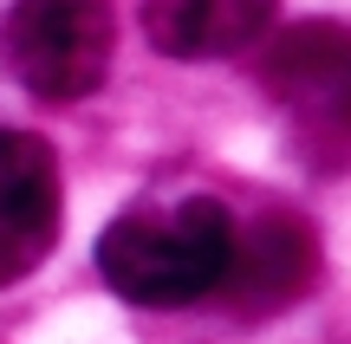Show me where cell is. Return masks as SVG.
Instances as JSON below:
<instances>
[{"instance_id": "277c9868", "label": "cell", "mask_w": 351, "mask_h": 344, "mask_svg": "<svg viewBox=\"0 0 351 344\" xmlns=\"http://www.w3.org/2000/svg\"><path fill=\"white\" fill-rule=\"evenodd\" d=\"M59 241V163L39 137L0 130V286L46 267Z\"/></svg>"}, {"instance_id": "7a4b0ae2", "label": "cell", "mask_w": 351, "mask_h": 344, "mask_svg": "<svg viewBox=\"0 0 351 344\" xmlns=\"http://www.w3.org/2000/svg\"><path fill=\"white\" fill-rule=\"evenodd\" d=\"M111 0H13L7 33H0L7 72L46 104H72L98 91L111 72Z\"/></svg>"}, {"instance_id": "3957f363", "label": "cell", "mask_w": 351, "mask_h": 344, "mask_svg": "<svg viewBox=\"0 0 351 344\" xmlns=\"http://www.w3.org/2000/svg\"><path fill=\"white\" fill-rule=\"evenodd\" d=\"M261 85L313 143H351V26L300 20L267 46Z\"/></svg>"}, {"instance_id": "5b68a950", "label": "cell", "mask_w": 351, "mask_h": 344, "mask_svg": "<svg viewBox=\"0 0 351 344\" xmlns=\"http://www.w3.org/2000/svg\"><path fill=\"white\" fill-rule=\"evenodd\" d=\"M319 280V241L300 215H254L247 228H234V254H228V306L267 319V312L306 299Z\"/></svg>"}, {"instance_id": "8992f818", "label": "cell", "mask_w": 351, "mask_h": 344, "mask_svg": "<svg viewBox=\"0 0 351 344\" xmlns=\"http://www.w3.org/2000/svg\"><path fill=\"white\" fill-rule=\"evenodd\" d=\"M280 0H143V33L163 59H228L274 26Z\"/></svg>"}, {"instance_id": "6da1fadb", "label": "cell", "mask_w": 351, "mask_h": 344, "mask_svg": "<svg viewBox=\"0 0 351 344\" xmlns=\"http://www.w3.org/2000/svg\"><path fill=\"white\" fill-rule=\"evenodd\" d=\"M228 254H234V221L215 195L124 208L98 234V273L130 306H189L221 293Z\"/></svg>"}]
</instances>
